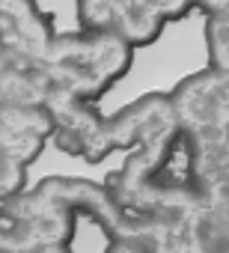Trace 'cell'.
<instances>
[{
	"label": "cell",
	"mask_w": 229,
	"mask_h": 253,
	"mask_svg": "<svg viewBox=\"0 0 229 253\" xmlns=\"http://www.w3.org/2000/svg\"><path fill=\"white\" fill-rule=\"evenodd\" d=\"M191 253H229V206L199 200L191 220Z\"/></svg>",
	"instance_id": "cell-7"
},
{
	"label": "cell",
	"mask_w": 229,
	"mask_h": 253,
	"mask_svg": "<svg viewBox=\"0 0 229 253\" xmlns=\"http://www.w3.org/2000/svg\"><path fill=\"white\" fill-rule=\"evenodd\" d=\"M33 253H72V247H69V241H57V244H42Z\"/></svg>",
	"instance_id": "cell-12"
},
{
	"label": "cell",
	"mask_w": 229,
	"mask_h": 253,
	"mask_svg": "<svg viewBox=\"0 0 229 253\" xmlns=\"http://www.w3.org/2000/svg\"><path fill=\"white\" fill-rule=\"evenodd\" d=\"M199 9H205L208 15H214V12H226L229 15V0H199Z\"/></svg>",
	"instance_id": "cell-11"
},
{
	"label": "cell",
	"mask_w": 229,
	"mask_h": 253,
	"mask_svg": "<svg viewBox=\"0 0 229 253\" xmlns=\"http://www.w3.org/2000/svg\"><path fill=\"white\" fill-rule=\"evenodd\" d=\"M45 107L54 122L51 137L63 152L83 161H101L107 152H113L107 116H101L86 98H77L63 89H51Z\"/></svg>",
	"instance_id": "cell-3"
},
{
	"label": "cell",
	"mask_w": 229,
	"mask_h": 253,
	"mask_svg": "<svg viewBox=\"0 0 229 253\" xmlns=\"http://www.w3.org/2000/svg\"><path fill=\"white\" fill-rule=\"evenodd\" d=\"M77 24L86 33H116L119 0H77Z\"/></svg>",
	"instance_id": "cell-8"
},
{
	"label": "cell",
	"mask_w": 229,
	"mask_h": 253,
	"mask_svg": "<svg viewBox=\"0 0 229 253\" xmlns=\"http://www.w3.org/2000/svg\"><path fill=\"white\" fill-rule=\"evenodd\" d=\"M134 48L119 33H63L48 45L39 69L54 89L95 98L131 69Z\"/></svg>",
	"instance_id": "cell-1"
},
{
	"label": "cell",
	"mask_w": 229,
	"mask_h": 253,
	"mask_svg": "<svg viewBox=\"0 0 229 253\" xmlns=\"http://www.w3.org/2000/svg\"><path fill=\"white\" fill-rule=\"evenodd\" d=\"M113 149H134L128 161L110 173V182H146L170 161L182 128L170 95H143L125 110L107 116Z\"/></svg>",
	"instance_id": "cell-2"
},
{
	"label": "cell",
	"mask_w": 229,
	"mask_h": 253,
	"mask_svg": "<svg viewBox=\"0 0 229 253\" xmlns=\"http://www.w3.org/2000/svg\"><path fill=\"white\" fill-rule=\"evenodd\" d=\"M205 51L208 69L229 75V15L214 12L205 18Z\"/></svg>",
	"instance_id": "cell-9"
},
{
	"label": "cell",
	"mask_w": 229,
	"mask_h": 253,
	"mask_svg": "<svg viewBox=\"0 0 229 253\" xmlns=\"http://www.w3.org/2000/svg\"><path fill=\"white\" fill-rule=\"evenodd\" d=\"M188 149V182L196 194L229 182V131L185 137Z\"/></svg>",
	"instance_id": "cell-6"
},
{
	"label": "cell",
	"mask_w": 229,
	"mask_h": 253,
	"mask_svg": "<svg viewBox=\"0 0 229 253\" xmlns=\"http://www.w3.org/2000/svg\"><path fill=\"white\" fill-rule=\"evenodd\" d=\"M185 12H191L185 0H119L116 33L131 48H140L155 42L170 18H182Z\"/></svg>",
	"instance_id": "cell-5"
},
{
	"label": "cell",
	"mask_w": 229,
	"mask_h": 253,
	"mask_svg": "<svg viewBox=\"0 0 229 253\" xmlns=\"http://www.w3.org/2000/svg\"><path fill=\"white\" fill-rule=\"evenodd\" d=\"M104 253H149V250L137 238H110L107 247H104Z\"/></svg>",
	"instance_id": "cell-10"
},
{
	"label": "cell",
	"mask_w": 229,
	"mask_h": 253,
	"mask_svg": "<svg viewBox=\"0 0 229 253\" xmlns=\"http://www.w3.org/2000/svg\"><path fill=\"white\" fill-rule=\"evenodd\" d=\"M182 137L229 131V75L202 69L170 92Z\"/></svg>",
	"instance_id": "cell-4"
}]
</instances>
